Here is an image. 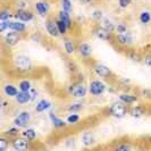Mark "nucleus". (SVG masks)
I'll use <instances>...</instances> for the list:
<instances>
[{
  "instance_id": "40",
  "label": "nucleus",
  "mask_w": 151,
  "mask_h": 151,
  "mask_svg": "<svg viewBox=\"0 0 151 151\" xmlns=\"http://www.w3.org/2000/svg\"><path fill=\"white\" fill-rule=\"evenodd\" d=\"M132 149H133V147H132L129 143H127V142H123V143L117 144V145L115 147V150L129 151V150H132Z\"/></svg>"
},
{
  "instance_id": "33",
  "label": "nucleus",
  "mask_w": 151,
  "mask_h": 151,
  "mask_svg": "<svg viewBox=\"0 0 151 151\" xmlns=\"http://www.w3.org/2000/svg\"><path fill=\"white\" fill-rule=\"evenodd\" d=\"M56 18V23H57V26H58V31H59V34H60L61 38H65V37H67L68 32L70 31V29L67 26V24H65V23L60 21V19H58L57 17H55Z\"/></svg>"
},
{
  "instance_id": "34",
  "label": "nucleus",
  "mask_w": 151,
  "mask_h": 151,
  "mask_svg": "<svg viewBox=\"0 0 151 151\" xmlns=\"http://www.w3.org/2000/svg\"><path fill=\"white\" fill-rule=\"evenodd\" d=\"M2 134H5V135L9 136L10 139H13V137H15V136H17V135H21V129L12 124L9 127H7L6 129L2 131Z\"/></svg>"
},
{
  "instance_id": "17",
  "label": "nucleus",
  "mask_w": 151,
  "mask_h": 151,
  "mask_svg": "<svg viewBox=\"0 0 151 151\" xmlns=\"http://www.w3.org/2000/svg\"><path fill=\"white\" fill-rule=\"evenodd\" d=\"M117 100H119L121 102L127 105V106H133L140 101V97L135 93L125 91V92H121L117 94Z\"/></svg>"
},
{
  "instance_id": "7",
  "label": "nucleus",
  "mask_w": 151,
  "mask_h": 151,
  "mask_svg": "<svg viewBox=\"0 0 151 151\" xmlns=\"http://www.w3.org/2000/svg\"><path fill=\"white\" fill-rule=\"evenodd\" d=\"M91 70L92 73L94 74L96 77H99V78H102L105 81H109L114 77V73L110 68L108 67L105 64H100V63H96L92 65L91 67Z\"/></svg>"
},
{
  "instance_id": "46",
  "label": "nucleus",
  "mask_w": 151,
  "mask_h": 151,
  "mask_svg": "<svg viewBox=\"0 0 151 151\" xmlns=\"http://www.w3.org/2000/svg\"><path fill=\"white\" fill-rule=\"evenodd\" d=\"M78 1H80L81 4H83V5H92L94 0H78Z\"/></svg>"
},
{
  "instance_id": "21",
  "label": "nucleus",
  "mask_w": 151,
  "mask_h": 151,
  "mask_svg": "<svg viewBox=\"0 0 151 151\" xmlns=\"http://www.w3.org/2000/svg\"><path fill=\"white\" fill-rule=\"evenodd\" d=\"M19 89L18 85L12 82H7L2 85V94L6 99H15V97L18 94Z\"/></svg>"
},
{
  "instance_id": "18",
  "label": "nucleus",
  "mask_w": 151,
  "mask_h": 151,
  "mask_svg": "<svg viewBox=\"0 0 151 151\" xmlns=\"http://www.w3.org/2000/svg\"><path fill=\"white\" fill-rule=\"evenodd\" d=\"M49 121L51 123L52 127L57 131H61V129H65L68 126L67 122L65 118L60 117L59 115L55 113V111H50L49 113Z\"/></svg>"
},
{
  "instance_id": "6",
  "label": "nucleus",
  "mask_w": 151,
  "mask_h": 151,
  "mask_svg": "<svg viewBox=\"0 0 151 151\" xmlns=\"http://www.w3.org/2000/svg\"><path fill=\"white\" fill-rule=\"evenodd\" d=\"M23 39H24V35L21 33H17L14 31H8L5 34H2L1 41H2L4 47H6L8 49H12V48H15L16 45H19Z\"/></svg>"
},
{
  "instance_id": "2",
  "label": "nucleus",
  "mask_w": 151,
  "mask_h": 151,
  "mask_svg": "<svg viewBox=\"0 0 151 151\" xmlns=\"http://www.w3.org/2000/svg\"><path fill=\"white\" fill-rule=\"evenodd\" d=\"M88 88H89V94L93 98H100L102 97L107 91H108V84L105 80L102 78H92L89 84H88Z\"/></svg>"
},
{
  "instance_id": "10",
  "label": "nucleus",
  "mask_w": 151,
  "mask_h": 151,
  "mask_svg": "<svg viewBox=\"0 0 151 151\" xmlns=\"http://www.w3.org/2000/svg\"><path fill=\"white\" fill-rule=\"evenodd\" d=\"M93 35L98 39V40L104 41V42H110V43L115 42V33L105 29L101 24H97L94 26V29H93Z\"/></svg>"
},
{
  "instance_id": "35",
  "label": "nucleus",
  "mask_w": 151,
  "mask_h": 151,
  "mask_svg": "<svg viewBox=\"0 0 151 151\" xmlns=\"http://www.w3.org/2000/svg\"><path fill=\"white\" fill-rule=\"evenodd\" d=\"M10 143H12V139L5 134H1L0 136V151H7L10 148Z\"/></svg>"
},
{
  "instance_id": "39",
  "label": "nucleus",
  "mask_w": 151,
  "mask_h": 151,
  "mask_svg": "<svg viewBox=\"0 0 151 151\" xmlns=\"http://www.w3.org/2000/svg\"><path fill=\"white\" fill-rule=\"evenodd\" d=\"M133 0H117V6L119 9H127L132 5Z\"/></svg>"
},
{
  "instance_id": "27",
  "label": "nucleus",
  "mask_w": 151,
  "mask_h": 151,
  "mask_svg": "<svg viewBox=\"0 0 151 151\" xmlns=\"http://www.w3.org/2000/svg\"><path fill=\"white\" fill-rule=\"evenodd\" d=\"M84 109V102H82L81 99H75L70 104H68L66 107L67 113H81Z\"/></svg>"
},
{
  "instance_id": "44",
  "label": "nucleus",
  "mask_w": 151,
  "mask_h": 151,
  "mask_svg": "<svg viewBox=\"0 0 151 151\" xmlns=\"http://www.w3.org/2000/svg\"><path fill=\"white\" fill-rule=\"evenodd\" d=\"M30 92H31V96H32V102H34V101H35V99L38 98V96H39L38 90H37L35 88H32Z\"/></svg>"
},
{
  "instance_id": "23",
  "label": "nucleus",
  "mask_w": 151,
  "mask_h": 151,
  "mask_svg": "<svg viewBox=\"0 0 151 151\" xmlns=\"http://www.w3.org/2000/svg\"><path fill=\"white\" fill-rule=\"evenodd\" d=\"M137 21L142 26H148L151 23V10L148 8H143L137 14Z\"/></svg>"
},
{
  "instance_id": "13",
  "label": "nucleus",
  "mask_w": 151,
  "mask_h": 151,
  "mask_svg": "<svg viewBox=\"0 0 151 151\" xmlns=\"http://www.w3.org/2000/svg\"><path fill=\"white\" fill-rule=\"evenodd\" d=\"M61 48H63V52L65 53L67 57H74L77 55V43L75 40L72 38H63L61 40Z\"/></svg>"
},
{
  "instance_id": "5",
  "label": "nucleus",
  "mask_w": 151,
  "mask_h": 151,
  "mask_svg": "<svg viewBox=\"0 0 151 151\" xmlns=\"http://www.w3.org/2000/svg\"><path fill=\"white\" fill-rule=\"evenodd\" d=\"M32 119H33V114L27 109H23L16 114L15 117L12 121V124L16 127H18L19 129H23L29 126V124L32 122Z\"/></svg>"
},
{
  "instance_id": "16",
  "label": "nucleus",
  "mask_w": 151,
  "mask_h": 151,
  "mask_svg": "<svg viewBox=\"0 0 151 151\" xmlns=\"http://www.w3.org/2000/svg\"><path fill=\"white\" fill-rule=\"evenodd\" d=\"M93 55V48L92 45L86 41H80L77 42V56L82 59H90Z\"/></svg>"
},
{
  "instance_id": "28",
  "label": "nucleus",
  "mask_w": 151,
  "mask_h": 151,
  "mask_svg": "<svg viewBox=\"0 0 151 151\" xmlns=\"http://www.w3.org/2000/svg\"><path fill=\"white\" fill-rule=\"evenodd\" d=\"M21 135L24 136L25 139H27L29 141L33 142V143H34V141L38 140V132H37V129H33V127H29V126L21 129Z\"/></svg>"
},
{
  "instance_id": "24",
  "label": "nucleus",
  "mask_w": 151,
  "mask_h": 151,
  "mask_svg": "<svg viewBox=\"0 0 151 151\" xmlns=\"http://www.w3.org/2000/svg\"><path fill=\"white\" fill-rule=\"evenodd\" d=\"M14 10L15 8H13L9 4L8 5H2V7L0 9V21H10L14 18Z\"/></svg>"
},
{
  "instance_id": "37",
  "label": "nucleus",
  "mask_w": 151,
  "mask_h": 151,
  "mask_svg": "<svg viewBox=\"0 0 151 151\" xmlns=\"http://www.w3.org/2000/svg\"><path fill=\"white\" fill-rule=\"evenodd\" d=\"M129 32V25L125 22H117L116 23V29L115 33H125Z\"/></svg>"
},
{
  "instance_id": "30",
  "label": "nucleus",
  "mask_w": 151,
  "mask_h": 151,
  "mask_svg": "<svg viewBox=\"0 0 151 151\" xmlns=\"http://www.w3.org/2000/svg\"><path fill=\"white\" fill-rule=\"evenodd\" d=\"M59 8L64 12L73 14L74 12V4L72 0H59Z\"/></svg>"
},
{
  "instance_id": "11",
  "label": "nucleus",
  "mask_w": 151,
  "mask_h": 151,
  "mask_svg": "<svg viewBox=\"0 0 151 151\" xmlns=\"http://www.w3.org/2000/svg\"><path fill=\"white\" fill-rule=\"evenodd\" d=\"M32 143L27 139H25L22 135H17L12 139V143H10V149L13 151H25L30 150L32 148Z\"/></svg>"
},
{
  "instance_id": "3",
  "label": "nucleus",
  "mask_w": 151,
  "mask_h": 151,
  "mask_svg": "<svg viewBox=\"0 0 151 151\" xmlns=\"http://www.w3.org/2000/svg\"><path fill=\"white\" fill-rule=\"evenodd\" d=\"M129 106L121 102L119 100H116L107 107V115L116 119H122L129 115Z\"/></svg>"
},
{
  "instance_id": "31",
  "label": "nucleus",
  "mask_w": 151,
  "mask_h": 151,
  "mask_svg": "<svg viewBox=\"0 0 151 151\" xmlns=\"http://www.w3.org/2000/svg\"><path fill=\"white\" fill-rule=\"evenodd\" d=\"M104 18H105V14H104L102 9H100V8H94V9H92V12H91V19H92L93 22L101 23Z\"/></svg>"
},
{
  "instance_id": "43",
  "label": "nucleus",
  "mask_w": 151,
  "mask_h": 151,
  "mask_svg": "<svg viewBox=\"0 0 151 151\" xmlns=\"http://www.w3.org/2000/svg\"><path fill=\"white\" fill-rule=\"evenodd\" d=\"M142 64H144L145 66L151 67V53H147V55H144L143 58H142Z\"/></svg>"
},
{
  "instance_id": "32",
  "label": "nucleus",
  "mask_w": 151,
  "mask_h": 151,
  "mask_svg": "<svg viewBox=\"0 0 151 151\" xmlns=\"http://www.w3.org/2000/svg\"><path fill=\"white\" fill-rule=\"evenodd\" d=\"M17 85H18L19 91H24V92H29L33 88V84H32V81H31L30 78H22V80H19V82L17 83Z\"/></svg>"
},
{
  "instance_id": "8",
  "label": "nucleus",
  "mask_w": 151,
  "mask_h": 151,
  "mask_svg": "<svg viewBox=\"0 0 151 151\" xmlns=\"http://www.w3.org/2000/svg\"><path fill=\"white\" fill-rule=\"evenodd\" d=\"M52 4L49 0H35L33 2V9L35 14L42 18H47L50 16Z\"/></svg>"
},
{
  "instance_id": "38",
  "label": "nucleus",
  "mask_w": 151,
  "mask_h": 151,
  "mask_svg": "<svg viewBox=\"0 0 151 151\" xmlns=\"http://www.w3.org/2000/svg\"><path fill=\"white\" fill-rule=\"evenodd\" d=\"M129 58L131 60L135 61V63H142L143 56L140 55V53H137L136 51H131V52L129 53Z\"/></svg>"
},
{
  "instance_id": "20",
  "label": "nucleus",
  "mask_w": 151,
  "mask_h": 151,
  "mask_svg": "<svg viewBox=\"0 0 151 151\" xmlns=\"http://www.w3.org/2000/svg\"><path fill=\"white\" fill-rule=\"evenodd\" d=\"M7 22L8 26H9V31H14V32H17V33H21L23 35L26 34V32H27V24L26 23L15 19V18L7 21Z\"/></svg>"
},
{
  "instance_id": "15",
  "label": "nucleus",
  "mask_w": 151,
  "mask_h": 151,
  "mask_svg": "<svg viewBox=\"0 0 151 151\" xmlns=\"http://www.w3.org/2000/svg\"><path fill=\"white\" fill-rule=\"evenodd\" d=\"M80 142L83 145V148L85 149H89V148H93L96 143H97V136L96 133L91 129H86L84 131L83 133L81 134L80 137Z\"/></svg>"
},
{
  "instance_id": "45",
  "label": "nucleus",
  "mask_w": 151,
  "mask_h": 151,
  "mask_svg": "<svg viewBox=\"0 0 151 151\" xmlns=\"http://www.w3.org/2000/svg\"><path fill=\"white\" fill-rule=\"evenodd\" d=\"M118 82L122 84V85H124V86H127L131 84V81H129V78H126V77H119L118 78Z\"/></svg>"
},
{
  "instance_id": "1",
  "label": "nucleus",
  "mask_w": 151,
  "mask_h": 151,
  "mask_svg": "<svg viewBox=\"0 0 151 151\" xmlns=\"http://www.w3.org/2000/svg\"><path fill=\"white\" fill-rule=\"evenodd\" d=\"M12 66L18 74H31L34 72V64L29 56L23 53H16L12 57Z\"/></svg>"
},
{
  "instance_id": "25",
  "label": "nucleus",
  "mask_w": 151,
  "mask_h": 151,
  "mask_svg": "<svg viewBox=\"0 0 151 151\" xmlns=\"http://www.w3.org/2000/svg\"><path fill=\"white\" fill-rule=\"evenodd\" d=\"M15 102L17 105H29L32 102V96H31V92H24V91H19L18 94L15 97Z\"/></svg>"
},
{
  "instance_id": "4",
  "label": "nucleus",
  "mask_w": 151,
  "mask_h": 151,
  "mask_svg": "<svg viewBox=\"0 0 151 151\" xmlns=\"http://www.w3.org/2000/svg\"><path fill=\"white\" fill-rule=\"evenodd\" d=\"M67 93L73 99H85L89 94L88 84L83 82H74L67 86Z\"/></svg>"
},
{
  "instance_id": "41",
  "label": "nucleus",
  "mask_w": 151,
  "mask_h": 151,
  "mask_svg": "<svg viewBox=\"0 0 151 151\" xmlns=\"http://www.w3.org/2000/svg\"><path fill=\"white\" fill-rule=\"evenodd\" d=\"M8 31H9V26H8L7 21H0V33L5 34Z\"/></svg>"
},
{
  "instance_id": "9",
  "label": "nucleus",
  "mask_w": 151,
  "mask_h": 151,
  "mask_svg": "<svg viewBox=\"0 0 151 151\" xmlns=\"http://www.w3.org/2000/svg\"><path fill=\"white\" fill-rule=\"evenodd\" d=\"M35 16L37 14L34 9H31V8H15L14 10V18L22 21L26 24L33 22L35 19Z\"/></svg>"
},
{
  "instance_id": "47",
  "label": "nucleus",
  "mask_w": 151,
  "mask_h": 151,
  "mask_svg": "<svg viewBox=\"0 0 151 151\" xmlns=\"http://www.w3.org/2000/svg\"><path fill=\"white\" fill-rule=\"evenodd\" d=\"M15 0H1V2H2V5H7V4H12V2H14Z\"/></svg>"
},
{
  "instance_id": "12",
  "label": "nucleus",
  "mask_w": 151,
  "mask_h": 151,
  "mask_svg": "<svg viewBox=\"0 0 151 151\" xmlns=\"http://www.w3.org/2000/svg\"><path fill=\"white\" fill-rule=\"evenodd\" d=\"M45 33L49 38L51 39H58L60 38V34H59V31H58V26H57V23H56V18L55 17H47L45 19Z\"/></svg>"
},
{
  "instance_id": "29",
  "label": "nucleus",
  "mask_w": 151,
  "mask_h": 151,
  "mask_svg": "<svg viewBox=\"0 0 151 151\" xmlns=\"http://www.w3.org/2000/svg\"><path fill=\"white\" fill-rule=\"evenodd\" d=\"M65 119L67 122L68 126H76L82 121V116L80 113H67Z\"/></svg>"
},
{
  "instance_id": "42",
  "label": "nucleus",
  "mask_w": 151,
  "mask_h": 151,
  "mask_svg": "<svg viewBox=\"0 0 151 151\" xmlns=\"http://www.w3.org/2000/svg\"><path fill=\"white\" fill-rule=\"evenodd\" d=\"M30 39L33 41V42H35V43H37V42H38V43H40V42L42 41V37L39 34L38 32L32 33V34H31V37H30Z\"/></svg>"
},
{
  "instance_id": "14",
  "label": "nucleus",
  "mask_w": 151,
  "mask_h": 151,
  "mask_svg": "<svg viewBox=\"0 0 151 151\" xmlns=\"http://www.w3.org/2000/svg\"><path fill=\"white\" fill-rule=\"evenodd\" d=\"M115 42L123 48H129L134 45V38L129 31L125 33H115Z\"/></svg>"
},
{
  "instance_id": "19",
  "label": "nucleus",
  "mask_w": 151,
  "mask_h": 151,
  "mask_svg": "<svg viewBox=\"0 0 151 151\" xmlns=\"http://www.w3.org/2000/svg\"><path fill=\"white\" fill-rule=\"evenodd\" d=\"M52 102L47 98H41L34 104V111L37 114H43L52 109Z\"/></svg>"
},
{
  "instance_id": "36",
  "label": "nucleus",
  "mask_w": 151,
  "mask_h": 151,
  "mask_svg": "<svg viewBox=\"0 0 151 151\" xmlns=\"http://www.w3.org/2000/svg\"><path fill=\"white\" fill-rule=\"evenodd\" d=\"M105 29L107 30H109L110 32H113L115 33V29H116V23L114 22L111 18H109V17H105L104 19H102V22L100 23Z\"/></svg>"
},
{
  "instance_id": "22",
  "label": "nucleus",
  "mask_w": 151,
  "mask_h": 151,
  "mask_svg": "<svg viewBox=\"0 0 151 151\" xmlns=\"http://www.w3.org/2000/svg\"><path fill=\"white\" fill-rule=\"evenodd\" d=\"M145 114H147L145 107L142 106V105L135 104L133 106H129V116H131L132 118H141V117H143Z\"/></svg>"
},
{
  "instance_id": "26",
  "label": "nucleus",
  "mask_w": 151,
  "mask_h": 151,
  "mask_svg": "<svg viewBox=\"0 0 151 151\" xmlns=\"http://www.w3.org/2000/svg\"><path fill=\"white\" fill-rule=\"evenodd\" d=\"M56 17H57L58 19L63 21L65 24H67V26L70 29V30L73 29V26H74V21H73L72 14H69V13H67V12H64V10L59 9L58 13H57V15H56Z\"/></svg>"
}]
</instances>
